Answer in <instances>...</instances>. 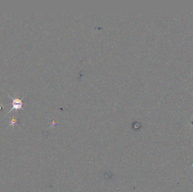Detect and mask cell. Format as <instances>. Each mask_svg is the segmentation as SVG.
I'll return each mask as SVG.
<instances>
[{
	"label": "cell",
	"mask_w": 193,
	"mask_h": 192,
	"mask_svg": "<svg viewBox=\"0 0 193 192\" xmlns=\"http://www.w3.org/2000/svg\"><path fill=\"white\" fill-rule=\"evenodd\" d=\"M10 97L13 99V103H12L13 108H11V109L10 111L8 112L7 114H9L10 112H11L13 110H19V109H23V107H22L23 103H22V100H20L18 98H11V96Z\"/></svg>",
	"instance_id": "cell-1"
},
{
	"label": "cell",
	"mask_w": 193,
	"mask_h": 192,
	"mask_svg": "<svg viewBox=\"0 0 193 192\" xmlns=\"http://www.w3.org/2000/svg\"><path fill=\"white\" fill-rule=\"evenodd\" d=\"M16 122H17V120H16L15 118H12L11 120V123L9 125V126H14L15 124H16Z\"/></svg>",
	"instance_id": "cell-2"
}]
</instances>
